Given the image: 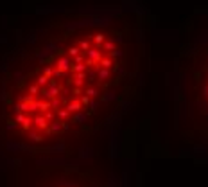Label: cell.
Wrapping results in <instances>:
<instances>
[{"label":"cell","instance_id":"6da1fadb","mask_svg":"<svg viewBox=\"0 0 208 187\" xmlns=\"http://www.w3.org/2000/svg\"><path fill=\"white\" fill-rule=\"evenodd\" d=\"M147 54L136 4L88 6L45 32L36 63L9 92L7 128L32 144L92 137L135 95Z\"/></svg>","mask_w":208,"mask_h":187},{"label":"cell","instance_id":"7a4b0ae2","mask_svg":"<svg viewBox=\"0 0 208 187\" xmlns=\"http://www.w3.org/2000/svg\"><path fill=\"white\" fill-rule=\"evenodd\" d=\"M199 20L179 45L174 76L196 130L208 139V13Z\"/></svg>","mask_w":208,"mask_h":187},{"label":"cell","instance_id":"3957f363","mask_svg":"<svg viewBox=\"0 0 208 187\" xmlns=\"http://www.w3.org/2000/svg\"><path fill=\"white\" fill-rule=\"evenodd\" d=\"M50 187H106V185L99 178H95L94 175H77V177L65 178V180Z\"/></svg>","mask_w":208,"mask_h":187}]
</instances>
